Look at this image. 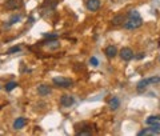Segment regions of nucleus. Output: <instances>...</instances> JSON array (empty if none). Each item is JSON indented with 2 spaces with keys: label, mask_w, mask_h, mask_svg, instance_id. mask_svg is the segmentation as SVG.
I'll return each instance as SVG.
<instances>
[{
  "label": "nucleus",
  "mask_w": 160,
  "mask_h": 136,
  "mask_svg": "<svg viewBox=\"0 0 160 136\" xmlns=\"http://www.w3.org/2000/svg\"><path fill=\"white\" fill-rule=\"evenodd\" d=\"M86 7L88 11L91 12H96L100 8V0H87L86 2Z\"/></svg>",
  "instance_id": "39448f33"
},
{
  "label": "nucleus",
  "mask_w": 160,
  "mask_h": 136,
  "mask_svg": "<svg viewBox=\"0 0 160 136\" xmlns=\"http://www.w3.org/2000/svg\"><path fill=\"white\" fill-rule=\"evenodd\" d=\"M159 120H160V116H149V118H148V119L146 120V123H147V124H149V125H151V124H155V123H158Z\"/></svg>",
  "instance_id": "dca6fc26"
},
{
  "label": "nucleus",
  "mask_w": 160,
  "mask_h": 136,
  "mask_svg": "<svg viewBox=\"0 0 160 136\" xmlns=\"http://www.w3.org/2000/svg\"><path fill=\"white\" fill-rule=\"evenodd\" d=\"M52 83L56 85V87H59V88H69V87H72V84H73V82H72L71 79L62 78V76L53 78L52 79Z\"/></svg>",
  "instance_id": "f03ea898"
},
{
  "label": "nucleus",
  "mask_w": 160,
  "mask_h": 136,
  "mask_svg": "<svg viewBox=\"0 0 160 136\" xmlns=\"http://www.w3.org/2000/svg\"><path fill=\"white\" fill-rule=\"evenodd\" d=\"M19 51H20V47H19V45H13V47H11V48L8 49V51H7V53H9V55H11V53L19 52Z\"/></svg>",
  "instance_id": "a211bd4d"
},
{
  "label": "nucleus",
  "mask_w": 160,
  "mask_h": 136,
  "mask_svg": "<svg viewBox=\"0 0 160 136\" xmlns=\"http://www.w3.org/2000/svg\"><path fill=\"white\" fill-rule=\"evenodd\" d=\"M51 87L47 84H40L38 85V93L40 95V96H48L49 93H51Z\"/></svg>",
  "instance_id": "0eeeda50"
},
{
  "label": "nucleus",
  "mask_w": 160,
  "mask_h": 136,
  "mask_svg": "<svg viewBox=\"0 0 160 136\" xmlns=\"http://www.w3.org/2000/svg\"><path fill=\"white\" fill-rule=\"evenodd\" d=\"M4 6L7 9H18L23 6V0H6Z\"/></svg>",
  "instance_id": "20e7f679"
},
{
  "label": "nucleus",
  "mask_w": 160,
  "mask_h": 136,
  "mask_svg": "<svg viewBox=\"0 0 160 136\" xmlns=\"http://www.w3.org/2000/svg\"><path fill=\"white\" fill-rule=\"evenodd\" d=\"M143 135H159V133L149 127V128H146V129H143V131H140L139 132V136H143Z\"/></svg>",
  "instance_id": "ddd939ff"
},
{
  "label": "nucleus",
  "mask_w": 160,
  "mask_h": 136,
  "mask_svg": "<svg viewBox=\"0 0 160 136\" xmlns=\"http://www.w3.org/2000/svg\"><path fill=\"white\" fill-rule=\"evenodd\" d=\"M104 53L107 55V58L113 59L118 55V48L115 47V45H108V47L106 48V51H104Z\"/></svg>",
  "instance_id": "6e6552de"
},
{
  "label": "nucleus",
  "mask_w": 160,
  "mask_h": 136,
  "mask_svg": "<svg viewBox=\"0 0 160 136\" xmlns=\"http://www.w3.org/2000/svg\"><path fill=\"white\" fill-rule=\"evenodd\" d=\"M89 63H91V65H92V67H98V65H99V62H98V59L95 58V56H92L91 59H89Z\"/></svg>",
  "instance_id": "6ab92c4d"
},
{
  "label": "nucleus",
  "mask_w": 160,
  "mask_h": 136,
  "mask_svg": "<svg viewBox=\"0 0 160 136\" xmlns=\"http://www.w3.org/2000/svg\"><path fill=\"white\" fill-rule=\"evenodd\" d=\"M16 85H18V83H16V82H8V83L6 84V91H8V92H11V91H12L13 88H16Z\"/></svg>",
  "instance_id": "f3484780"
},
{
  "label": "nucleus",
  "mask_w": 160,
  "mask_h": 136,
  "mask_svg": "<svg viewBox=\"0 0 160 136\" xmlns=\"http://www.w3.org/2000/svg\"><path fill=\"white\" fill-rule=\"evenodd\" d=\"M148 84H151V83H149V79H143V80H140V82L138 83V87L136 88H138L139 92H143V91L147 88Z\"/></svg>",
  "instance_id": "9b49d317"
},
{
  "label": "nucleus",
  "mask_w": 160,
  "mask_h": 136,
  "mask_svg": "<svg viewBox=\"0 0 160 136\" xmlns=\"http://www.w3.org/2000/svg\"><path fill=\"white\" fill-rule=\"evenodd\" d=\"M60 104L66 108L71 107V105L73 104V98L71 96V95H63V96L60 98Z\"/></svg>",
  "instance_id": "423d86ee"
},
{
  "label": "nucleus",
  "mask_w": 160,
  "mask_h": 136,
  "mask_svg": "<svg viewBox=\"0 0 160 136\" xmlns=\"http://www.w3.org/2000/svg\"><path fill=\"white\" fill-rule=\"evenodd\" d=\"M108 104H109V108H111L112 111H115V109H118L120 107V100L118 98H112L111 100H109Z\"/></svg>",
  "instance_id": "f8f14e48"
},
{
  "label": "nucleus",
  "mask_w": 160,
  "mask_h": 136,
  "mask_svg": "<svg viewBox=\"0 0 160 136\" xmlns=\"http://www.w3.org/2000/svg\"><path fill=\"white\" fill-rule=\"evenodd\" d=\"M20 20H22V15H13V16L9 19V22H8V24H7V27H9V26H12V24L20 22Z\"/></svg>",
  "instance_id": "4468645a"
},
{
  "label": "nucleus",
  "mask_w": 160,
  "mask_h": 136,
  "mask_svg": "<svg viewBox=\"0 0 160 136\" xmlns=\"http://www.w3.org/2000/svg\"><path fill=\"white\" fill-rule=\"evenodd\" d=\"M160 82V78L156 76V78H149V83L151 84H155V83H159Z\"/></svg>",
  "instance_id": "412c9836"
},
{
  "label": "nucleus",
  "mask_w": 160,
  "mask_h": 136,
  "mask_svg": "<svg viewBox=\"0 0 160 136\" xmlns=\"http://www.w3.org/2000/svg\"><path fill=\"white\" fill-rule=\"evenodd\" d=\"M133 51L131 48H128V47H124L122 48V51H120V58H122L124 62H129V60H132L133 59Z\"/></svg>",
  "instance_id": "7ed1b4c3"
},
{
  "label": "nucleus",
  "mask_w": 160,
  "mask_h": 136,
  "mask_svg": "<svg viewBox=\"0 0 160 136\" xmlns=\"http://www.w3.org/2000/svg\"><path fill=\"white\" fill-rule=\"evenodd\" d=\"M44 38H47V39H58V35L56 33H44Z\"/></svg>",
  "instance_id": "aec40b11"
},
{
  "label": "nucleus",
  "mask_w": 160,
  "mask_h": 136,
  "mask_svg": "<svg viewBox=\"0 0 160 136\" xmlns=\"http://www.w3.org/2000/svg\"><path fill=\"white\" fill-rule=\"evenodd\" d=\"M59 45H60V43L58 42L56 39H53L52 42H48V43H47V47H48L49 49H56V48H59Z\"/></svg>",
  "instance_id": "2eb2a0df"
},
{
  "label": "nucleus",
  "mask_w": 160,
  "mask_h": 136,
  "mask_svg": "<svg viewBox=\"0 0 160 136\" xmlns=\"http://www.w3.org/2000/svg\"><path fill=\"white\" fill-rule=\"evenodd\" d=\"M159 62H160V56H159Z\"/></svg>",
  "instance_id": "4be33fe9"
},
{
  "label": "nucleus",
  "mask_w": 160,
  "mask_h": 136,
  "mask_svg": "<svg viewBox=\"0 0 160 136\" xmlns=\"http://www.w3.org/2000/svg\"><path fill=\"white\" fill-rule=\"evenodd\" d=\"M143 26V19L140 16V13L136 11V9H132V11L128 12V18L124 23V27L127 29H136L139 27Z\"/></svg>",
  "instance_id": "f257e3e1"
},
{
  "label": "nucleus",
  "mask_w": 160,
  "mask_h": 136,
  "mask_svg": "<svg viewBox=\"0 0 160 136\" xmlns=\"http://www.w3.org/2000/svg\"><path fill=\"white\" fill-rule=\"evenodd\" d=\"M126 20H127V18L120 13V15H116V16L112 18V24L113 26H122V24L126 23Z\"/></svg>",
  "instance_id": "1a4fd4ad"
},
{
  "label": "nucleus",
  "mask_w": 160,
  "mask_h": 136,
  "mask_svg": "<svg viewBox=\"0 0 160 136\" xmlns=\"http://www.w3.org/2000/svg\"><path fill=\"white\" fill-rule=\"evenodd\" d=\"M27 124V119L26 118H18L13 122V129H22L24 128V125Z\"/></svg>",
  "instance_id": "9d476101"
}]
</instances>
